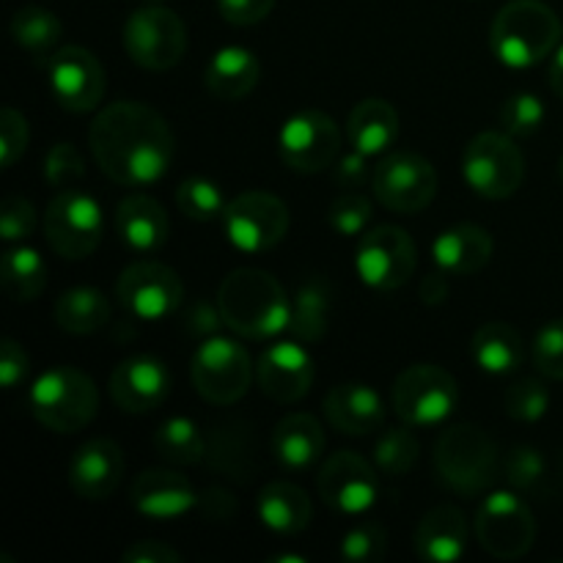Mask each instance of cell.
<instances>
[{
	"label": "cell",
	"mask_w": 563,
	"mask_h": 563,
	"mask_svg": "<svg viewBox=\"0 0 563 563\" xmlns=\"http://www.w3.org/2000/svg\"><path fill=\"white\" fill-rule=\"evenodd\" d=\"M88 146L99 170L115 185L148 187L168 174L176 137L152 104L121 99L93 115Z\"/></svg>",
	"instance_id": "6da1fadb"
},
{
	"label": "cell",
	"mask_w": 563,
	"mask_h": 563,
	"mask_svg": "<svg viewBox=\"0 0 563 563\" xmlns=\"http://www.w3.org/2000/svg\"><path fill=\"white\" fill-rule=\"evenodd\" d=\"M218 306L231 333L251 341H267L289 330L291 300L267 269L242 267L223 278Z\"/></svg>",
	"instance_id": "7a4b0ae2"
},
{
	"label": "cell",
	"mask_w": 563,
	"mask_h": 563,
	"mask_svg": "<svg viewBox=\"0 0 563 563\" xmlns=\"http://www.w3.org/2000/svg\"><path fill=\"white\" fill-rule=\"evenodd\" d=\"M563 38L559 14L542 0H511L489 27V47L509 69H528L542 64Z\"/></svg>",
	"instance_id": "3957f363"
},
{
	"label": "cell",
	"mask_w": 563,
	"mask_h": 563,
	"mask_svg": "<svg viewBox=\"0 0 563 563\" xmlns=\"http://www.w3.org/2000/svg\"><path fill=\"white\" fill-rule=\"evenodd\" d=\"M434 471L451 493L476 498L498 478V445L476 423H456L434 443Z\"/></svg>",
	"instance_id": "277c9868"
},
{
	"label": "cell",
	"mask_w": 563,
	"mask_h": 563,
	"mask_svg": "<svg viewBox=\"0 0 563 563\" xmlns=\"http://www.w3.org/2000/svg\"><path fill=\"white\" fill-rule=\"evenodd\" d=\"M27 405L44 429L55 434H77L97 418L99 390L80 368L55 366L36 377Z\"/></svg>",
	"instance_id": "5b68a950"
},
{
	"label": "cell",
	"mask_w": 563,
	"mask_h": 563,
	"mask_svg": "<svg viewBox=\"0 0 563 563\" xmlns=\"http://www.w3.org/2000/svg\"><path fill=\"white\" fill-rule=\"evenodd\" d=\"M190 379L196 394L209 405L231 407L247 394L251 383L256 379V366L236 339L209 335L192 352Z\"/></svg>",
	"instance_id": "8992f818"
},
{
	"label": "cell",
	"mask_w": 563,
	"mask_h": 563,
	"mask_svg": "<svg viewBox=\"0 0 563 563\" xmlns=\"http://www.w3.org/2000/svg\"><path fill=\"white\" fill-rule=\"evenodd\" d=\"M462 176L476 196L504 201L520 190L526 179V157L506 132H482L465 146Z\"/></svg>",
	"instance_id": "52a82bcc"
},
{
	"label": "cell",
	"mask_w": 563,
	"mask_h": 563,
	"mask_svg": "<svg viewBox=\"0 0 563 563\" xmlns=\"http://www.w3.org/2000/svg\"><path fill=\"white\" fill-rule=\"evenodd\" d=\"M44 236L60 258L80 262L99 247L104 236V212L97 198L77 187L58 190L44 212Z\"/></svg>",
	"instance_id": "ba28073f"
},
{
	"label": "cell",
	"mask_w": 563,
	"mask_h": 563,
	"mask_svg": "<svg viewBox=\"0 0 563 563\" xmlns=\"http://www.w3.org/2000/svg\"><path fill=\"white\" fill-rule=\"evenodd\" d=\"M390 405L401 423H410L412 429L438 427L460 405V385L445 368L416 363L396 377Z\"/></svg>",
	"instance_id": "9c48e42d"
},
{
	"label": "cell",
	"mask_w": 563,
	"mask_h": 563,
	"mask_svg": "<svg viewBox=\"0 0 563 563\" xmlns=\"http://www.w3.org/2000/svg\"><path fill=\"white\" fill-rule=\"evenodd\" d=\"M476 539L484 553L498 561H517L537 542V520L517 489H498L476 511Z\"/></svg>",
	"instance_id": "30bf717a"
},
{
	"label": "cell",
	"mask_w": 563,
	"mask_h": 563,
	"mask_svg": "<svg viewBox=\"0 0 563 563\" xmlns=\"http://www.w3.org/2000/svg\"><path fill=\"white\" fill-rule=\"evenodd\" d=\"M124 49L141 69H174L187 49L185 22L165 5H143L126 16Z\"/></svg>",
	"instance_id": "8fae6325"
},
{
	"label": "cell",
	"mask_w": 563,
	"mask_h": 563,
	"mask_svg": "<svg viewBox=\"0 0 563 563\" xmlns=\"http://www.w3.org/2000/svg\"><path fill=\"white\" fill-rule=\"evenodd\" d=\"M115 300L137 322H163L174 317L185 300V286L176 269L154 258H141L124 267L115 280Z\"/></svg>",
	"instance_id": "7c38bea8"
},
{
	"label": "cell",
	"mask_w": 563,
	"mask_h": 563,
	"mask_svg": "<svg viewBox=\"0 0 563 563\" xmlns=\"http://www.w3.org/2000/svg\"><path fill=\"white\" fill-rule=\"evenodd\" d=\"M416 242L399 225H374L357 242L355 273L368 289H401L416 275Z\"/></svg>",
	"instance_id": "4fadbf2b"
},
{
	"label": "cell",
	"mask_w": 563,
	"mask_h": 563,
	"mask_svg": "<svg viewBox=\"0 0 563 563\" xmlns=\"http://www.w3.org/2000/svg\"><path fill=\"white\" fill-rule=\"evenodd\" d=\"M374 198L399 214H418L434 201L438 170L418 152H390L372 174Z\"/></svg>",
	"instance_id": "5bb4252c"
},
{
	"label": "cell",
	"mask_w": 563,
	"mask_h": 563,
	"mask_svg": "<svg viewBox=\"0 0 563 563\" xmlns=\"http://www.w3.org/2000/svg\"><path fill=\"white\" fill-rule=\"evenodd\" d=\"M225 236L242 253L273 251L289 231V207L264 190L231 198L223 214Z\"/></svg>",
	"instance_id": "9a60e30c"
},
{
	"label": "cell",
	"mask_w": 563,
	"mask_h": 563,
	"mask_svg": "<svg viewBox=\"0 0 563 563\" xmlns=\"http://www.w3.org/2000/svg\"><path fill=\"white\" fill-rule=\"evenodd\" d=\"M280 159L297 174H319L339 159V124L322 110H300L284 121L278 135Z\"/></svg>",
	"instance_id": "2e32d148"
},
{
	"label": "cell",
	"mask_w": 563,
	"mask_h": 563,
	"mask_svg": "<svg viewBox=\"0 0 563 563\" xmlns=\"http://www.w3.org/2000/svg\"><path fill=\"white\" fill-rule=\"evenodd\" d=\"M47 80L53 99L69 113H91L104 97V69L86 47H60L47 60Z\"/></svg>",
	"instance_id": "e0dca14e"
},
{
	"label": "cell",
	"mask_w": 563,
	"mask_h": 563,
	"mask_svg": "<svg viewBox=\"0 0 563 563\" xmlns=\"http://www.w3.org/2000/svg\"><path fill=\"white\" fill-rule=\"evenodd\" d=\"M368 460H363L355 451H339L330 460H324L322 471L317 476V489L324 504L339 515H366L377 504L379 484L377 473Z\"/></svg>",
	"instance_id": "ac0fdd59"
},
{
	"label": "cell",
	"mask_w": 563,
	"mask_h": 563,
	"mask_svg": "<svg viewBox=\"0 0 563 563\" xmlns=\"http://www.w3.org/2000/svg\"><path fill=\"white\" fill-rule=\"evenodd\" d=\"M313 357L302 341H275L258 355L256 383L267 399L278 405H297L313 385Z\"/></svg>",
	"instance_id": "d6986e66"
},
{
	"label": "cell",
	"mask_w": 563,
	"mask_h": 563,
	"mask_svg": "<svg viewBox=\"0 0 563 563\" xmlns=\"http://www.w3.org/2000/svg\"><path fill=\"white\" fill-rule=\"evenodd\" d=\"M110 399L121 412L146 416L157 410L170 394V372L152 355H135L121 361L110 374Z\"/></svg>",
	"instance_id": "ffe728a7"
},
{
	"label": "cell",
	"mask_w": 563,
	"mask_h": 563,
	"mask_svg": "<svg viewBox=\"0 0 563 563\" xmlns=\"http://www.w3.org/2000/svg\"><path fill=\"white\" fill-rule=\"evenodd\" d=\"M66 478L77 498L91 504L108 500L124 478V454L119 443L110 438H93L82 443L71 456Z\"/></svg>",
	"instance_id": "44dd1931"
},
{
	"label": "cell",
	"mask_w": 563,
	"mask_h": 563,
	"mask_svg": "<svg viewBox=\"0 0 563 563\" xmlns=\"http://www.w3.org/2000/svg\"><path fill=\"white\" fill-rule=\"evenodd\" d=\"M130 504L137 515L165 522L190 515L192 509H198L201 498L190 478L181 476L179 471H143L132 482Z\"/></svg>",
	"instance_id": "7402d4cb"
},
{
	"label": "cell",
	"mask_w": 563,
	"mask_h": 563,
	"mask_svg": "<svg viewBox=\"0 0 563 563\" xmlns=\"http://www.w3.org/2000/svg\"><path fill=\"white\" fill-rule=\"evenodd\" d=\"M324 418L330 427L341 434L352 438H366L383 429L385 423V401L374 388L363 383H341L330 388L324 396Z\"/></svg>",
	"instance_id": "603a6c76"
},
{
	"label": "cell",
	"mask_w": 563,
	"mask_h": 563,
	"mask_svg": "<svg viewBox=\"0 0 563 563\" xmlns=\"http://www.w3.org/2000/svg\"><path fill=\"white\" fill-rule=\"evenodd\" d=\"M115 234L135 253L159 251L170 234L168 212L157 198L146 192H132L115 209Z\"/></svg>",
	"instance_id": "cb8c5ba5"
},
{
	"label": "cell",
	"mask_w": 563,
	"mask_h": 563,
	"mask_svg": "<svg viewBox=\"0 0 563 563\" xmlns=\"http://www.w3.org/2000/svg\"><path fill=\"white\" fill-rule=\"evenodd\" d=\"M275 462L289 473L311 471L324 454V429L308 412H291L280 418L269 440Z\"/></svg>",
	"instance_id": "d4e9b609"
},
{
	"label": "cell",
	"mask_w": 563,
	"mask_h": 563,
	"mask_svg": "<svg viewBox=\"0 0 563 563\" xmlns=\"http://www.w3.org/2000/svg\"><path fill=\"white\" fill-rule=\"evenodd\" d=\"M495 242L487 229L473 223H460L445 229L432 242L434 267L449 275H476L489 264Z\"/></svg>",
	"instance_id": "484cf974"
},
{
	"label": "cell",
	"mask_w": 563,
	"mask_h": 563,
	"mask_svg": "<svg viewBox=\"0 0 563 563\" xmlns=\"http://www.w3.org/2000/svg\"><path fill=\"white\" fill-rule=\"evenodd\" d=\"M467 520L456 506H434L416 528L418 559L432 563H454L465 555Z\"/></svg>",
	"instance_id": "4316f807"
},
{
	"label": "cell",
	"mask_w": 563,
	"mask_h": 563,
	"mask_svg": "<svg viewBox=\"0 0 563 563\" xmlns=\"http://www.w3.org/2000/svg\"><path fill=\"white\" fill-rule=\"evenodd\" d=\"M256 511L262 526L280 537H297L311 526L313 506L306 489L291 482H269L258 493Z\"/></svg>",
	"instance_id": "83f0119b"
},
{
	"label": "cell",
	"mask_w": 563,
	"mask_h": 563,
	"mask_svg": "<svg viewBox=\"0 0 563 563\" xmlns=\"http://www.w3.org/2000/svg\"><path fill=\"white\" fill-rule=\"evenodd\" d=\"M346 137L355 152L379 157L399 137V113L385 99H363L346 119Z\"/></svg>",
	"instance_id": "f1b7e54d"
},
{
	"label": "cell",
	"mask_w": 563,
	"mask_h": 563,
	"mask_svg": "<svg viewBox=\"0 0 563 563\" xmlns=\"http://www.w3.org/2000/svg\"><path fill=\"white\" fill-rule=\"evenodd\" d=\"M258 77H262V64H258L256 55L247 47L229 44L209 58L203 82H207L212 97L234 102V99L247 97L256 88Z\"/></svg>",
	"instance_id": "f546056e"
},
{
	"label": "cell",
	"mask_w": 563,
	"mask_h": 563,
	"mask_svg": "<svg viewBox=\"0 0 563 563\" xmlns=\"http://www.w3.org/2000/svg\"><path fill=\"white\" fill-rule=\"evenodd\" d=\"M471 352L482 372L500 377V374H511L522 366V361H526V341H522V335L511 324L489 322L473 333Z\"/></svg>",
	"instance_id": "4dcf8cb0"
},
{
	"label": "cell",
	"mask_w": 563,
	"mask_h": 563,
	"mask_svg": "<svg viewBox=\"0 0 563 563\" xmlns=\"http://www.w3.org/2000/svg\"><path fill=\"white\" fill-rule=\"evenodd\" d=\"M333 311V286L324 278H308L291 297L289 333L302 344H319L328 335Z\"/></svg>",
	"instance_id": "1f68e13d"
},
{
	"label": "cell",
	"mask_w": 563,
	"mask_h": 563,
	"mask_svg": "<svg viewBox=\"0 0 563 563\" xmlns=\"http://www.w3.org/2000/svg\"><path fill=\"white\" fill-rule=\"evenodd\" d=\"M55 322L64 333L91 335L110 322V300L93 286H75L55 302Z\"/></svg>",
	"instance_id": "d6a6232c"
},
{
	"label": "cell",
	"mask_w": 563,
	"mask_h": 563,
	"mask_svg": "<svg viewBox=\"0 0 563 563\" xmlns=\"http://www.w3.org/2000/svg\"><path fill=\"white\" fill-rule=\"evenodd\" d=\"M11 36H14L16 47L25 49L33 60L47 64L55 49H58L60 36H64V22L49 9L25 5L11 20Z\"/></svg>",
	"instance_id": "836d02e7"
},
{
	"label": "cell",
	"mask_w": 563,
	"mask_h": 563,
	"mask_svg": "<svg viewBox=\"0 0 563 563\" xmlns=\"http://www.w3.org/2000/svg\"><path fill=\"white\" fill-rule=\"evenodd\" d=\"M3 289L11 300L16 302H31L47 286V264L38 256L36 247L16 245L3 253Z\"/></svg>",
	"instance_id": "e575fe53"
},
{
	"label": "cell",
	"mask_w": 563,
	"mask_h": 563,
	"mask_svg": "<svg viewBox=\"0 0 563 563\" xmlns=\"http://www.w3.org/2000/svg\"><path fill=\"white\" fill-rule=\"evenodd\" d=\"M154 451L170 465H198L207 456V440L190 418L174 416L154 432Z\"/></svg>",
	"instance_id": "d590c367"
},
{
	"label": "cell",
	"mask_w": 563,
	"mask_h": 563,
	"mask_svg": "<svg viewBox=\"0 0 563 563\" xmlns=\"http://www.w3.org/2000/svg\"><path fill=\"white\" fill-rule=\"evenodd\" d=\"M418 454H421V443H418L410 423L385 429L377 443H374V465L388 478L407 476L416 467Z\"/></svg>",
	"instance_id": "8d00e7d4"
},
{
	"label": "cell",
	"mask_w": 563,
	"mask_h": 563,
	"mask_svg": "<svg viewBox=\"0 0 563 563\" xmlns=\"http://www.w3.org/2000/svg\"><path fill=\"white\" fill-rule=\"evenodd\" d=\"M176 207L187 220L212 223V220L223 218L229 201L218 181L207 179V176H187L176 190Z\"/></svg>",
	"instance_id": "74e56055"
},
{
	"label": "cell",
	"mask_w": 563,
	"mask_h": 563,
	"mask_svg": "<svg viewBox=\"0 0 563 563\" xmlns=\"http://www.w3.org/2000/svg\"><path fill=\"white\" fill-rule=\"evenodd\" d=\"M550 390L542 379H517L515 385L506 388L504 396V407H506V416L515 418L520 423H537L548 416L550 410Z\"/></svg>",
	"instance_id": "f35d334b"
},
{
	"label": "cell",
	"mask_w": 563,
	"mask_h": 563,
	"mask_svg": "<svg viewBox=\"0 0 563 563\" xmlns=\"http://www.w3.org/2000/svg\"><path fill=\"white\" fill-rule=\"evenodd\" d=\"M374 207L363 192L344 190L328 209V223L341 236H363L372 225Z\"/></svg>",
	"instance_id": "ab89813d"
},
{
	"label": "cell",
	"mask_w": 563,
	"mask_h": 563,
	"mask_svg": "<svg viewBox=\"0 0 563 563\" xmlns=\"http://www.w3.org/2000/svg\"><path fill=\"white\" fill-rule=\"evenodd\" d=\"M544 102L537 97V93H515L504 102L500 108V124H504V132L511 137H531L537 135L539 126L544 124Z\"/></svg>",
	"instance_id": "60d3db41"
},
{
	"label": "cell",
	"mask_w": 563,
	"mask_h": 563,
	"mask_svg": "<svg viewBox=\"0 0 563 563\" xmlns=\"http://www.w3.org/2000/svg\"><path fill=\"white\" fill-rule=\"evenodd\" d=\"M504 476L509 482L511 489L517 493H531L548 476V460L539 449L533 445H515V449L506 454L504 462Z\"/></svg>",
	"instance_id": "b9f144b4"
},
{
	"label": "cell",
	"mask_w": 563,
	"mask_h": 563,
	"mask_svg": "<svg viewBox=\"0 0 563 563\" xmlns=\"http://www.w3.org/2000/svg\"><path fill=\"white\" fill-rule=\"evenodd\" d=\"M385 550H388V533L374 520L357 522L341 539V559L350 563H377L385 559Z\"/></svg>",
	"instance_id": "7bdbcfd3"
},
{
	"label": "cell",
	"mask_w": 563,
	"mask_h": 563,
	"mask_svg": "<svg viewBox=\"0 0 563 563\" xmlns=\"http://www.w3.org/2000/svg\"><path fill=\"white\" fill-rule=\"evenodd\" d=\"M82 176H86V163L75 143L49 146L47 157H44V179L49 187L66 190V187H75V181H80Z\"/></svg>",
	"instance_id": "ee69618b"
},
{
	"label": "cell",
	"mask_w": 563,
	"mask_h": 563,
	"mask_svg": "<svg viewBox=\"0 0 563 563\" xmlns=\"http://www.w3.org/2000/svg\"><path fill=\"white\" fill-rule=\"evenodd\" d=\"M531 357L542 377L563 379V319H553L539 328Z\"/></svg>",
	"instance_id": "f6af8a7d"
},
{
	"label": "cell",
	"mask_w": 563,
	"mask_h": 563,
	"mask_svg": "<svg viewBox=\"0 0 563 563\" xmlns=\"http://www.w3.org/2000/svg\"><path fill=\"white\" fill-rule=\"evenodd\" d=\"M38 214L33 203L22 196H9L0 207V236L5 242H22L36 231Z\"/></svg>",
	"instance_id": "bcb514c9"
},
{
	"label": "cell",
	"mask_w": 563,
	"mask_h": 563,
	"mask_svg": "<svg viewBox=\"0 0 563 563\" xmlns=\"http://www.w3.org/2000/svg\"><path fill=\"white\" fill-rule=\"evenodd\" d=\"M27 137H31V130H27L25 115L16 108H3L0 113V165L3 168H11L25 154Z\"/></svg>",
	"instance_id": "7dc6e473"
},
{
	"label": "cell",
	"mask_w": 563,
	"mask_h": 563,
	"mask_svg": "<svg viewBox=\"0 0 563 563\" xmlns=\"http://www.w3.org/2000/svg\"><path fill=\"white\" fill-rule=\"evenodd\" d=\"M275 0H218V11L229 25L251 27L267 20Z\"/></svg>",
	"instance_id": "c3c4849f"
},
{
	"label": "cell",
	"mask_w": 563,
	"mask_h": 563,
	"mask_svg": "<svg viewBox=\"0 0 563 563\" xmlns=\"http://www.w3.org/2000/svg\"><path fill=\"white\" fill-rule=\"evenodd\" d=\"M220 328H225V322L218 302L212 306V302L207 300H198L185 311V330L192 335V339H209V335H218Z\"/></svg>",
	"instance_id": "681fc988"
},
{
	"label": "cell",
	"mask_w": 563,
	"mask_h": 563,
	"mask_svg": "<svg viewBox=\"0 0 563 563\" xmlns=\"http://www.w3.org/2000/svg\"><path fill=\"white\" fill-rule=\"evenodd\" d=\"M27 372H31L27 352L14 339H5L3 346H0V385L5 390L16 388L20 383H25Z\"/></svg>",
	"instance_id": "f907efd6"
},
{
	"label": "cell",
	"mask_w": 563,
	"mask_h": 563,
	"mask_svg": "<svg viewBox=\"0 0 563 563\" xmlns=\"http://www.w3.org/2000/svg\"><path fill=\"white\" fill-rule=\"evenodd\" d=\"M124 563H181V553L176 548H168L165 542H152V539H143L135 542L132 548L124 550L121 555Z\"/></svg>",
	"instance_id": "816d5d0a"
},
{
	"label": "cell",
	"mask_w": 563,
	"mask_h": 563,
	"mask_svg": "<svg viewBox=\"0 0 563 563\" xmlns=\"http://www.w3.org/2000/svg\"><path fill=\"white\" fill-rule=\"evenodd\" d=\"M368 159H372L368 154L355 152V148H352V154L341 157L339 165H335V181H339V187H344V190H357V187L372 176Z\"/></svg>",
	"instance_id": "f5cc1de1"
},
{
	"label": "cell",
	"mask_w": 563,
	"mask_h": 563,
	"mask_svg": "<svg viewBox=\"0 0 563 563\" xmlns=\"http://www.w3.org/2000/svg\"><path fill=\"white\" fill-rule=\"evenodd\" d=\"M421 300L427 306H443L449 300V273L438 269V273H429L427 278L421 280Z\"/></svg>",
	"instance_id": "db71d44e"
},
{
	"label": "cell",
	"mask_w": 563,
	"mask_h": 563,
	"mask_svg": "<svg viewBox=\"0 0 563 563\" xmlns=\"http://www.w3.org/2000/svg\"><path fill=\"white\" fill-rule=\"evenodd\" d=\"M550 86H553L555 97L563 99V38L553 53V64H550Z\"/></svg>",
	"instance_id": "11a10c76"
},
{
	"label": "cell",
	"mask_w": 563,
	"mask_h": 563,
	"mask_svg": "<svg viewBox=\"0 0 563 563\" xmlns=\"http://www.w3.org/2000/svg\"><path fill=\"white\" fill-rule=\"evenodd\" d=\"M559 174H561V181H563V157H561V165H559Z\"/></svg>",
	"instance_id": "9f6ffc18"
},
{
	"label": "cell",
	"mask_w": 563,
	"mask_h": 563,
	"mask_svg": "<svg viewBox=\"0 0 563 563\" xmlns=\"http://www.w3.org/2000/svg\"><path fill=\"white\" fill-rule=\"evenodd\" d=\"M152 3H159V0H152Z\"/></svg>",
	"instance_id": "6f0895ef"
}]
</instances>
